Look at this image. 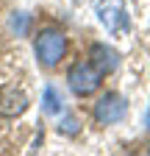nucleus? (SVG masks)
I'll return each instance as SVG.
<instances>
[{
    "instance_id": "obj_8",
    "label": "nucleus",
    "mask_w": 150,
    "mask_h": 156,
    "mask_svg": "<svg viewBox=\"0 0 150 156\" xmlns=\"http://www.w3.org/2000/svg\"><path fill=\"white\" fill-rule=\"evenodd\" d=\"M11 28L17 31V36H25V34H28V28H31V14L17 11V14L11 17Z\"/></svg>"
},
{
    "instance_id": "obj_3",
    "label": "nucleus",
    "mask_w": 150,
    "mask_h": 156,
    "mask_svg": "<svg viewBox=\"0 0 150 156\" xmlns=\"http://www.w3.org/2000/svg\"><path fill=\"white\" fill-rule=\"evenodd\" d=\"M97 17H100V23L106 25L108 34H125L131 28L128 23V9L122 0H100L97 3Z\"/></svg>"
},
{
    "instance_id": "obj_10",
    "label": "nucleus",
    "mask_w": 150,
    "mask_h": 156,
    "mask_svg": "<svg viewBox=\"0 0 150 156\" xmlns=\"http://www.w3.org/2000/svg\"><path fill=\"white\" fill-rule=\"evenodd\" d=\"M147 128H150V106H147Z\"/></svg>"
},
{
    "instance_id": "obj_11",
    "label": "nucleus",
    "mask_w": 150,
    "mask_h": 156,
    "mask_svg": "<svg viewBox=\"0 0 150 156\" xmlns=\"http://www.w3.org/2000/svg\"><path fill=\"white\" fill-rule=\"evenodd\" d=\"M72 3H81V0H72Z\"/></svg>"
},
{
    "instance_id": "obj_9",
    "label": "nucleus",
    "mask_w": 150,
    "mask_h": 156,
    "mask_svg": "<svg viewBox=\"0 0 150 156\" xmlns=\"http://www.w3.org/2000/svg\"><path fill=\"white\" fill-rule=\"evenodd\" d=\"M59 131L67 134V136H75V134H78V117L64 114V117H61V123H59Z\"/></svg>"
},
{
    "instance_id": "obj_6",
    "label": "nucleus",
    "mask_w": 150,
    "mask_h": 156,
    "mask_svg": "<svg viewBox=\"0 0 150 156\" xmlns=\"http://www.w3.org/2000/svg\"><path fill=\"white\" fill-rule=\"evenodd\" d=\"M28 109V95L17 92V89H3L0 92V114L6 117H17Z\"/></svg>"
},
{
    "instance_id": "obj_2",
    "label": "nucleus",
    "mask_w": 150,
    "mask_h": 156,
    "mask_svg": "<svg viewBox=\"0 0 150 156\" xmlns=\"http://www.w3.org/2000/svg\"><path fill=\"white\" fill-rule=\"evenodd\" d=\"M100 81H103V73L92 64V62H75L67 73V84L70 89L78 95V98H89L100 89Z\"/></svg>"
},
{
    "instance_id": "obj_7",
    "label": "nucleus",
    "mask_w": 150,
    "mask_h": 156,
    "mask_svg": "<svg viewBox=\"0 0 150 156\" xmlns=\"http://www.w3.org/2000/svg\"><path fill=\"white\" fill-rule=\"evenodd\" d=\"M42 109H45V114H64V95H61L59 87H53V84L45 87V92H42Z\"/></svg>"
},
{
    "instance_id": "obj_4",
    "label": "nucleus",
    "mask_w": 150,
    "mask_h": 156,
    "mask_svg": "<svg viewBox=\"0 0 150 156\" xmlns=\"http://www.w3.org/2000/svg\"><path fill=\"white\" fill-rule=\"evenodd\" d=\"M128 112V101L120 92H106L100 101L95 103V120L100 126H111V123H120Z\"/></svg>"
},
{
    "instance_id": "obj_5",
    "label": "nucleus",
    "mask_w": 150,
    "mask_h": 156,
    "mask_svg": "<svg viewBox=\"0 0 150 156\" xmlns=\"http://www.w3.org/2000/svg\"><path fill=\"white\" fill-rule=\"evenodd\" d=\"M89 58H92V64H95L103 75H106V73H114L117 64H120L117 50H114V48H108V45H100V42H97V45H92V56H89Z\"/></svg>"
},
{
    "instance_id": "obj_1",
    "label": "nucleus",
    "mask_w": 150,
    "mask_h": 156,
    "mask_svg": "<svg viewBox=\"0 0 150 156\" xmlns=\"http://www.w3.org/2000/svg\"><path fill=\"white\" fill-rule=\"evenodd\" d=\"M33 50H36L39 64L45 70H53L64 58V53H67V36L59 28H45V31H39V36H36Z\"/></svg>"
}]
</instances>
